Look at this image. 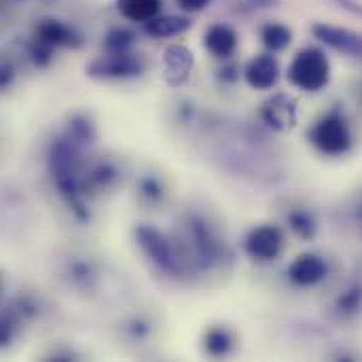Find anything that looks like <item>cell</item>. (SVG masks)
<instances>
[{
	"label": "cell",
	"instance_id": "13",
	"mask_svg": "<svg viewBox=\"0 0 362 362\" xmlns=\"http://www.w3.org/2000/svg\"><path fill=\"white\" fill-rule=\"evenodd\" d=\"M191 28V19L182 15H163L144 23V32L153 38H172Z\"/></svg>",
	"mask_w": 362,
	"mask_h": 362
},
{
	"label": "cell",
	"instance_id": "19",
	"mask_svg": "<svg viewBox=\"0 0 362 362\" xmlns=\"http://www.w3.org/2000/svg\"><path fill=\"white\" fill-rule=\"evenodd\" d=\"M288 221H291V227L295 229V233L301 235V238H312L314 231H316V225H314V221H312V216L308 212H299V210L291 212Z\"/></svg>",
	"mask_w": 362,
	"mask_h": 362
},
{
	"label": "cell",
	"instance_id": "17",
	"mask_svg": "<svg viewBox=\"0 0 362 362\" xmlns=\"http://www.w3.org/2000/svg\"><path fill=\"white\" fill-rule=\"evenodd\" d=\"M261 38H263V45L269 51H282V49H286L291 45L293 32L282 23H267L261 30Z\"/></svg>",
	"mask_w": 362,
	"mask_h": 362
},
{
	"label": "cell",
	"instance_id": "14",
	"mask_svg": "<svg viewBox=\"0 0 362 362\" xmlns=\"http://www.w3.org/2000/svg\"><path fill=\"white\" fill-rule=\"evenodd\" d=\"M119 13L136 23H146L157 17L161 8V0H117Z\"/></svg>",
	"mask_w": 362,
	"mask_h": 362
},
{
	"label": "cell",
	"instance_id": "8",
	"mask_svg": "<svg viewBox=\"0 0 362 362\" xmlns=\"http://www.w3.org/2000/svg\"><path fill=\"white\" fill-rule=\"evenodd\" d=\"M327 274H329V267H327L325 259L318 255H310V252L297 257L288 267L291 282H295L297 286H303V288L320 284L327 278Z\"/></svg>",
	"mask_w": 362,
	"mask_h": 362
},
{
	"label": "cell",
	"instance_id": "1",
	"mask_svg": "<svg viewBox=\"0 0 362 362\" xmlns=\"http://www.w3.org/2000/svg\"><path fill=\"white\" fill-rule=\"evenodd\" d=\"M288 81L301 91H320L331 81V64L320 49H303L288 66Z\"/></svg>",
	"mask_w": 362,
	"mask_h": 362
},
{
	"label": "cell",
	"instance_id": "9",
	"mask_svg": "<svg viewBox=\"0 0 362 362\" xmlns=\"http://www.w3.org/2000/svg\"><path fill=\"white\" fill-rule=\"evenodd\" d=\"M34 40L47 45L51 49H55V47H78L81 45L78 32L59 19H42L34 30Z\"/></svg>",
	"mask_w": 362,
	"mask_h": 362
},
{
	"label": "cell",
	"instance_id": "16",
	"mask_svg": "<svg viewBox=\"0 0 362 362\" xmlns=\"http://www.w3.org/2000/svg\"><path fill=\"white\" fill-rule=\"evenodd\" d=\"M66 138H70L72 142H76L85 148L95 140V127L85 115H76L70 119V123L66 127Z\"/></svg>",
	"mask_w": 362,
	"mask_h": 362
},
{
	"label": "cell",
	"instance_id": "5",
	"mask_svg": "<svg viewBox=\"0 0 362 362\" xmlns=\"http://www.w3.org/2000/svg\"><path fill=\"white\" fill-rule=\"evenodd\" d=\"M244 250L257 261H276L284 250V233L276 225L255 227L244 240Z\"/></svg>",
	"mask_w": 362,
	"mask_h": 362
},
{
	"label": "cell",
	"instance_id": "22",
	"mask_svg": "<svg viewBox=\"0 0 362 362\" xmlns=\"http://www.w3.org/2000/svg\"><path fill=\"white\" fill-rule=\"evenodd\" d=\"M176 2L182 11H189V13H197L210 4V0H176Z\"/></svg>",
	"mask_w": 362,
	"mask_h": 362
},
{
	"label": "cell",
	"instance_id": "4",
	"mask_svg": "<svg viewBox=\"0 0 362 362\" xmlns=\"http://www.w3.org/2000/svg\"><path fill=\"white\" fill-rule=\"evenodd\" d=\"M144 70L142 62L132 53H106L93 59L87 68L91 78L108 81V78H134L140 76Z\"/></svg>",
	"mask_w": 362,
	"mask_h": 362
},
{
	"label": "cell",
	"instance_id": "11",
	"mask_svg": "<svg viewBox=\"0 0 362 362\" xmlns=\"http://www.w3.org/2000/svg\"><path fill=\"white\" fill-rule=\"evenodd\" d=\"M261 115H263V121L274 129H288L297 123V106L284 93L267 100Z\"/></svg>",
	"mask_w": 362,
	"mask_h": 362
},
{
	"label": "cell",
	"instance_id": "12",
	"mask_svg": "<svg viewBox=\"0 0 362 362\" xmlns=\"http://www.w3.org/2000/svg\"><path fill=\"white\" fill-rule=\"evenodd\" d=\"M204 47L214 55V57H229L233 55L235 47H238V34L231 25L227 23H214L208 28L206 36H204Z\"/></svg>",
	"mask_w": 362,
	"mask_h": 362
},
{
	"label": "cell",
	"instance_id": "6",
	"mask_svg": "<svg viewBox=\"0 0 362 362\" xmlns=\"http://www.w3.org/2000/svg\"><path fill=\"white\" fill-rule=\"evenodd\" d=\"M312 32L318 40H322L327 47L352 55V57H362V34L354 32L350 28H339V25H331V23H314Z\"/></svg>",
	"mask_w": 362,
	"mask_h": 362
},
{
	"label": "cell",
	"instance_id": "23",
	"mask_svg": "<svg viewBox=\"0 0 362 362\" xmlns=\"http://www.w3.org/2000/svg\"><path fill=\"white\" fill-rule=\"evenodd\" d=\"M276 0H248V8H263V6H272Z\"/></svg>",
	"mask_w": 362,
	"mask_h": 362
},
{
	"label": "cell",
	"instance_id": "20",
	"mask_svg": "<svg viewBox=\"0 0 362 362\" xmlns=\"http://www.w3.org/2000/svg\"><path fill=\"white\" fill-rule=\"evenodd\" d=\"M142 193L151 199H159L161 197V187L155 178H146L142 180Z\"/></svg>",
	"mask_w": 362,
	"mask_h": 362
},
{
	"label": "cell",
	"instance_id": "3",
	"mask_svg": "<svg viewBox=\"0 0 362 362\" xmlns=\"http://www.w3.org/2000/svg\"><path fill=\"white\" fill-rule=\"evenodd\" d=\"M136 238L140 248L146 252V257L165 274L170 276H178L180 274V259L174 252V246L170 244V240L155 227L151 225H140L136 229Z\"/></svg>",
	"mask_w": 362,
	"mask_h": 362
},
{
	"label": "cell",
	"instance_id": "2",
	"mask_svg": "<svg viewBox=\"0 0 362 362\" xmlns=\"http://www.w3.org/2000/svg\"><path fill=\"white\" fill-rule=\"evenodd\" d=\"M310 140L312 144L325 153V155H344L350 151L352 146V134H350V127L346 123V119L341 115H327L322 117L312 129H310Z\"/></svg>",
	"mask_w": 362,
	"mask_h": 362
},
{
	"label": "cell",
	"instance_id": "21",
	"mask_svg": "<svg viewBox=\"0 0 362 362\" xmlns=\"http://www.w3.org/2000/svg\"><path fill=\"white\" fill-rule=\"evenodd\" d=\"M331 2H335L344 11H348V13H352V15L362 19V0H331Z\"/></svg>",
	"mask_w": 362,
	"mask_h": 362
},
{
	"label": "cell",
	"instance_id": "15",
	"mask_svg": "<svg viewBox=\"0 0 362 362\" xmlns=\"http://www.w3.org/2000/svg\"><path fill=\"white\" fill-rule=\"evenodd\" d=\"M206 352L214 358H223L233 350V335L223 329V327H214L206 333Z\"/></svg>",
	"mask_w": 362,
	"mask_h": 362
},
{
	"label": "cell",
	"instance_id": "10",
	"mask_svg": "<svg viewBox=\"0 0 362 362\" xmlns=\"http://www.w3.org/2000/svg\"><path fill=\"white\" fill-rule=\"evenodd\" d=\"M244 78L246 83L252 87V89H259V91H265V89H272L278 78H280V66H278V59L269 53H263V55H257L248 62L246 70H244Z\"/></svg>",
	"mask_w": 362,
	"mask_h": 362
},
{
	"label": "cell",
	"instance_id": "7",
	"mask_svg": "<svg viewBox=\"0 0 362 362\" xmlns=\"http://www.w3.org/2000/svg\"><path fill=\"white\" fill-rule=\"evenodd\" d=\"M195 66L193 53L185 45H172L163 53V78L172 87H182Z\"/></svg>",
	"mask_w": 362,
	"mask_h": 362
},
{
	"label": "cell",
	"instance_id": "18",
	"mask_svg": "<svg viewBox=\"0 0 362 362\" xmlns=\"http://www.w3.org/2000/svg\"><path fill=\"white\" fill-rule=\"evenodd\" d=\"M134 45V34L123 28H115L106 34L104 38V49L106 53H129Z\"/></svg>",
	"mask_w": 362,
	"mask_h": 362
}]
</instances>
